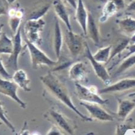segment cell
<instances>
[{
    "label": "cell",
    "mask_w": 135,
    "mask_h": 135,
    "mask_svg": "<svg viewBox=\"0 0 135 135\" xmlns=\"http://www.w3.org/2000/svg\"><path fill=\"white\" fill-rule=\"evenodd\" d=\"M40 80L49 93L75 112L83 121H93L90 117L84 115L76 108L72 101L70 93L66 86L52 72H48L46 74L42 75L40 77Z\"/></svg>",
    "instance_id": "1"
},
{
    "label": "cell",
    "mask_w": 135,
    "mask_h": 135,
    "mask_svg": "<svg viewBox=\"0 0 135 135\" xmlns=\"http://www.w3.org/2000/svg\"><path fill=\"white\" fill-rule=\"evenodd\" d=\"M44 117L53 126L57 127L63 134H74L76 128L75 123L58 109L51 108L44 114Z\"/></svg>",
    "instance_id": "2"
},
{
    "label": "cell",
    "mask_w": 135,
    "mask_h": 135,
    "mask_svg": "<svg viewBox=\"0 0 135 135\" xmlns=\"http://www.w3.org/2000/svg\"><path fill=\"white\" fill-rule=\"evenodd\" d=\"M26 48L31 57V64L33 69H37L42 66H54L58 64L59 61H54L48 57L43 51L38 48L37 45L25 40Z\"/></svg>",
    "instance_id": "3"
},
{
    "label": "cell",
    "mask_w": 135,
    "mask_h": 135,
    "mask_svg": "<svg viewBox=\"0 0 135 135\" xmlns=\"http://www.w3.org/2000/svg\"><path fill=\"white\" fill-rule=\"evenodd\" d=\"M75 92L77 98L83 102L105 105L108 102L107 99H103L98 93V90L94 87H87L75 82Z\"/></svg>",
    "instance_id": "4"
},
{
    "label": "cell",
    "mask_w": 135,
    "mask_h": 135,
    "mask_svg": "<svg viewBox=\"0 0 135 135\" xmlns=\"http://www.w3.org/2000/svg\"><path fill=\"white\" fill-rule=\"evenodd\" d=\"M46 22L43 19L28 20L24 26V33L28 41L38 46L41 43V32Z\"/></svg>",
    "instance_id": "5"
},
{
    "label": "cell",
    "mask_w": 135,
    "mask_h": 135,
    "mask_svg": "<svg viewBox=\"0 0 135 135\" xmlns=\"http://www.w3.org/2000/svg\"><path fill=\"white\" fill-rule=\"evenodd\" d=\"M64 42L69 53L74 57H76L82 52L83 48L85 47L86 42L83 37L73 32V31L67 30L64 35Z\"/></svg>",
    "instance_id": "6"
},
{
    "label": "cell",
    "mask_w": 135,
    "mask_h": 135,
    "mask_svg": "<svg viewBox=\"0 0 135 135\" xmlns=\"http://www.w3.org/2000/svg\"><path fill=\"white\" fill-rule=\"evenodd\" d=\"M10 80L0 78V93L15 101L22 108L26 109V103L22 101L17 95L18 86L13 80Z\"/></svg>",
    "instance_id": "7"
},
{
    "label": "cell",
    "mask_w": 135,
    "mask_h": 135,
    "mask_svg": "<svg viewBox=\"0 0 135 135\" xmlns=\"http://www.w3.org/2000/svg\"><path fill=\"white\" fill-rule=\"evenodd\" d=\"M85 57L90 62L96 75L101 81H102V82L105 85H108L111 82V76L105 66L103 65L102 63L98 62L94 59L89 45L87 43L85 44Z\"/></svg>",
    "instance_id": "8"
},
{
    "label": "cell",
    "mask_w": 135,
    "mask_h": 135,
    "mask_svg": "<svg viewBox=\"0 0 135 135\" xmlns=\"http://www.w3.org/2000/svg\"><path fill=\"white\" fill-rule=\"evenodd\" d=\"M13 49L12 55H10L7 63V66L13 70L18 69V59L19 55H21L25 46H23L22 44V37L21 33V27L17 30V32L13 35Z\"/></svg>",
    "instance_id": "9"
},
{
    "label": "cell",
    "mask_w": 135,
    "mask_h": 135,
    "mask_svg": "<svg viewBox=\"0 0 135 135\" xmlns=\"http://www.w3.org/2000/svg\"><path fill=\"white\" fill-rule=\"evenodd\" d=\"M80 105L84 107L90 115V118L93 120L100 121H113V117L100 107L98 103H89L85 102H80Z\"/></svg>",
    "instance_id": "10"
},
{
    "label": "cell",
    "mask_w": 135,
    "mask_h": 135,
    "mask_svg": "<svg viewBox=\"0 0 135 135\" xmlns=\"http://www.w3.org/2000/svg\"><path fill=\"white\" fill-rule=\"evenodd\" d=\"M134 87H135V78H126L105 88L98 90V93L100 94L115 93L127 90Z\"/></svg>",
    "instance_id": "11"
},
{
    "label": "cell",
    "mask_w": 135,
    "mask_h": 135,
    "mask_svg": "<svg viewBox=\"0 0 135 135\" xmlns=\"http://www.w3.org/2000/svg\"><path fill=\"white\" fill-rule=\"evenodd\" d=\"M87 75V69L85 64L79 61L71 65L68 71V75L71 80L79 82L85 80Z\"/></svg>",
    "instance_id": "12"
},
{
    "label": "cell",
    "mask_w": 135,
    "mask_h": 135,
    "mask_svg": "<svg viewBox=\"0 0 135 135\" xmlns=\"http://www.w3.org/2000/svg\"><path fill=\"white\" fill-rule=\"evenodd\" d=\"M52 5L55 14L57 17L64 22L68 30L72 31L69 15L65 4L63 3L61 0H53Z\"/></svg>",
    "instance_id": "13"
},
{
    "label": "cell",
    "mask_w": 135,
    "mask_h": 135,
    "mask_svg": "<svg viewBox=\"0 0 135 135\" xmlns=\"http://www.w3.org/2000/svg\"><path fill=\"white\" fill-rule=\"evenodd\" d=\"M64 35L62 33L61 27L59 22L57 19H56L55 25H54V33H53V48L55 50V55L57 57V60H59L60 54L62 49L63 43H64Z\"/></svg>",
    "instance_id": "14"
},
{
    "label": "cell",
    "mask_w": 135,
    "mask_h": 135,
    "mask_svg": "<svg viewBox=\"0 0 135 135\" xmlns=\"http://www.w3.org/2000/svg\"><path fill=\"white\" fill-rule=\"evenodd\" d=\"M12 80L16 84L18 87L22 89L26 92L31 91L30 87L31 80L28 77L26 71L23 69H17L12 77Z\"/></svg>",
    "instance_id": "15"
},
{
    "label": "cell",
    "mask_w": 135,
    "mask_h": 135,
    "mask_svg": "<svg viewBox=\"0 0 135 135\" xmlns=\"http://www.w3.org/2000/svg\"><path fill=\"white\" fill-rule=\"evenodd\" d=\"M117 117L121 121H125L135 108V100L118 99Z\"/></svg>",
    "instance_id": "16"
},
{
    "label": "cell",
    "mask_w": 135,
    "mask_h": 135,
    "mask_svg": "<svg viewBox=\"0 0 135 135\" xmlns=\"http://www.w3.org/2000/svg\"><path fill=\"white\" fill-rule=\"evenodd\" d=\"M88 16L89 12L85 8L83 0H77V6L75 8V19L85 35L87 34V22Z\"/></svg>",
    "instance_id": "17"
},
{
    "label": "cell",
    "mask_w": 135,
    "mask_h": 135,
    "mask_svg": "<svg viewBox=\"0 0 135 135\" xmlns=\"http://www.w3.org/2000/svg\"><path fill=\"white\" fill-rule=\"evenodd\" d=\"M95 44L100 42V34L98 25L95 19L90 13L89 12L88 19L87 22V34Z\"/></svg>",
    "instance_id": "18"
},
{
    "label": "cell",
    "mask_w": 135,
    "mask_h": 135,
    "mask_svg": "<svg viewBox=\"0 0 135 135\" xmlns=\"http://www.w3.org/2000/svg\"><path fill=\"white\" fill-rule=\"evenodd\" d=\"M53 1L46 0L43 3H40L35 7L28 17V20H38L41 19L48 12L51 6L52 5Z\"/></svg>",
    "instance_id": "19"
},
{
    "label": "cell",
    "mask_w": 135,
    "mask_h": 135,
    "mask_svg": "<svg viewBox=\"0 0 135 135\" xmlns=\"http://www.w3.org/2000/svg\"><path fill=\"white\" fill-rule=\"evenodd\" d=\"M117 23L122 32L127 34L133 35L135 33V19L131 17H127L118 20Z\"/></svg>",
    "instance_id": "20"
},
{
    "label": "cell",
    "mask_w": 135,
    "mask_h": 135,
    "mask_svg": "<svg viewBox=\"0 0 135 135\" xmlns=\"http://www.w3.org/2000/svg\"><path fill=\"white\" fill-rule=\"evenodd\" d=\"M118 8L112 0H108L105 3V6L103 7L102 16L100 17V22H105L107 21L109 17L114 16L118 12Z\"/></svg>",
    "instance_id": "21"
},
{
    "label": "cell",
    "mask_w": 135,
    "mask_h": 135,
    "mask_svg": "<svg viewBox=\"0 0 135 135\" xmlns=\"http://www.w3.org/2000/svg\"><path fill=\"white\" fill-rule=\"evenodd\" d=\"M130 44V38H123L118 40L117 42H116V45L112 47L111 55H110L109 60L108 64L111 62V60L114 59L115 57L120 55L121 53H123L127 47Z\"/></svg>",
    "instance_id": "22"
},
{
    "label": "cell",
    "mask_w": 135,
    "mask_h": 135,
    "mask_svg": "<svg viewBox=\"0 0 135 135\" xmlns=\"http://www.w3.org/2000/svg\"><path fill=\"white\" fill-rule=\"evenodd\" d=\"M13 41L5 33H3L0 37V54L11 55L13 52Z\"/></svg>",
    "instance_id": "23"
},
{
    "label": "cell",
    "mask_w": 135,
    "mask_h": 135,
    "mask_svg": "<svg viewBox=\"0 0 135 135\" xmlns=\"http://www.w3.org/2000/svg\"><path fill=\"white\" fill-rule=\"evenodd\" d=\"M112 47V46H108L99 49L94 55H93L94 59L102 64H105L106 65L108 64Z\"/></svg>",
    "instance_id": "24"
},
{
    "label": "cell",
    "mask_w": 135,
    "mask_h": 135,
    "mask_svg": "<svg viewBox=\"0 0 135 135\" xmlns=\"http://www.w3.org/2000/svg\"><path fill=\"white\" fill-rule=\"evenodd\" d=\"M135 65V53L129 56L121 61V64L115 72L114 74V76H117L120 74L124 73L128 69L132 68Z\"/></svg>",
    "instance_id": "25"
},
{
    "label": "cell",
    "mask_w": 135,
    "mask_h": 135,
    "mask_svg": "<svg viewBox=\"0 0 135 135\" xmlns=\"http://www.w3.org/2000/svg\"><path fill=\"white\" fill-rule=\"evenodd\" d=\"M135 53V43L130 44V46H128L127 47V48L125 49V50L123 51V53L120 54V56H119V59L117 61V62L115 63L114 65H112V67L110 68L109 69V70H111L113 68L115 67V66H116L117 65H118L119 63L121 62L122 60H123L126 58L129 57V56L133 55V54Z\"/></svg>",
    "instance_id": "26"
},
{
    "label": "cell",
    "mask_w": 135,
    "mask_h": 135,
    "mask_svg": "<svg viewBox=\"0 0 135 135\" xmlns=\"http://www.w3.org/2000/svg\"><path fill=\"white\" fill-rule=\"evenodd\" d=\"M0 120L3 122L4 124L7 126L9 129H10L13 132H15L16 130V128L13 124L10 122L8 120L7 115V111L6 109L4 108L3 105L2 104L1 101H0Z\"/></svg>",
    "instance_id": "27"
},
{
    "label": "cell",
    "mask_w": 135,
    "mask_h": 135,
    "mask_svg": "<svg viewBox=\"0 0 135 135\" xmlns=\"http://www.w3.org/2000/svg\"><path fill=\"white\" fill-rule=\"evenodd\" d=\"M22 21V17L17 16L16 15L13 16L9 17L8 19V25L10 26V30L12 31L13 35H15L17 32V30H19L21 26V23Z\"/></svg>",
    "instance_id": "28"
},
{
    "label": "cell",
    "mask_w": 135,
    "mask_h": 135,
    "mask_svg": "<svg viewBox=\"0 0 135 135\" xmlns=\"http://www.w3.org/2000/svg\"><path fill=\"white\" fill-rule=\"evenodd\" d=\"M133 125V121L132 118L127 120L126 122L121 125H118L117 127L116 134H124L128 130L131 129Z\"/></svg>",
    "instance_id": "29"
},
{
    "label": "cell",
    "mask_w": 135,
    "mask_h": 135,
    "mask_svg": "<svg viewBox=\"0 0 135 135\" xmlns=\"http://www.w3.org/2000/svg\"><path fill=\"white\" fill-rule=\"evenodd\" d=\"M9 5L7 0H0V16L8 15Z\"/></svg>",
    "instance_id": "30"
},
{
    "label": "cell",
    "mask_w": 135,
    "mask_h": 135,
    "mask_svg": "<svg viewBox=\"0 0 135 135\" xmlns=\"http://www.w3.org/2000/svg\"><path fill=\"white\" fill-rule=\"evenodd\" d=\"M0 76L4 79H12V76H11L7 71L1 58H0Z\"/></svg>",
    "instance_id": "31"
},
{
    "label": "cell",
    "mask_w": 135,
    "mask_h": 135,
    "mask_svg": "<svg viewBox=\"0 0 135 135\" xmlns=\"http://www.w3.org/2000/svg\"><path fill=\"white\" fill-rule=\"evenodd\" d=\"M47 134L58 135V134H63V133L57 127H56L55 126L53 125V126L50 128V129L49 130V132L47 133Z\"/></svg>",
    "instance_id": "32"
},
{
    "label": "cell",
    "mask_w": 135,
    "mask_h": 135,
    "mask_svg": "<svg viewBox=\"0 0 135 135\" xmlns=\"http://www.w3.org/2000/svg\"><path fill=\"white\" fill-rule=\"evenodd\" d=\"M114 3L115 4V5L117 7L118 10L123 9L125 7V2L124 0H112Z\"/></svg>",
    "instance_id": "33"
},
{
    "label": "cell",
    "mask_w": 135,
    "mask_h": 135,
    "mask_svg": "<svg viewBox=\"0 0 135 135\" xmlns=\"http://www.w3.org/2000/svg\"><path fill=\"white\" fill-rule=\"evenodd\" d=\"M127 12H135V0L132 1L131 3L129 4V5L127 6L126 8Z\"/></svg>",
    "instance_id": "34"
},
{
    "label": "cell",
    "mask_w": 135,
    "mask_h": 135,
    "mask_svg": "<svg viewBox=\"0 0 135 135\" xmlns=\"http://www.w3.org/2000/svg\"><path fill=\"white\" fill-rule=\"evenodd\" d=\"M65 1L75 10L77 6V0H65Z\"/></svg>",
    "instance_id": "35"
},
{
    "label": "cell",
    "mask_w": 135,
    "mask_h": 135,
    "mask_svg": "<svg viewBox=\"0 0 135 135\" xmlns=\"http://www.w3.org/2000/svg\"><path fill=\"white\" fill-rule=\"evenodd\" d=\"M135 43V33L132 35V37L130 38V44Z\"/></svg>",
    "instance_id": "36"
},
{
    "label": "cell",
    "mask_w": 135,
    "mask_h": 135,
    "mask_svg": "<svg viewBox=\"0 0 135 135\" xmlns=\"http://www.w3.org/2000/svg\"><path fill=\"white\" fill-rule=\"evenodd\" d=\"M91 1L98 3H105L108 0H91Z\"/></svg>",
    "instance_id": "37"
},
{
    "label": "cell",
    "mask_w": 135,
    "mask_h": 135,
    "mask_svg": "<svg viewBox=\"0 0 135 135\" xmlns=\"http://www.w3.org/2000/svg\"><path fill=\"white\" fill-rule=\"evenodd\" d=\"M3 24H1L0 25V37H1V34L3 33H2V29H3Z\"/></svg>",
    "instance_id": "38"
},
{
    "label": "cell",
    "mask_w": 135,
    "mask_h": 135,
    "mask_svg": "<svg viewBox=\"0 0 135 135\" xmlns=\"http://www.w3.org/2000/svg\"><path fill=\"white\" fill-rule=\"evenodd\" d=\"M16 1V0H7V1L8 2V3L10 4H13Z\"/></svg>",
    "instance_id": "39"
},
{
    "label": "cell",
    "mask_w": 135,
    "mask_h": 135,
    "mask_svg": "<svg viewBox=\"0 0 135 135\" xmlns=\"http://www.w3.org/2000/svg\"><path fill=\"white\" fill-rule=\"evenodd\" d=\"M134 96H135V92H134V93H132L129 94V97H130V98L134 97Z\"/></svg>",
    "instance_id": "40"
},
{
    "label": "cell",
    "mask_w": 135,
    "mask_h": 135,
    "mask_svg": "<svg viewBox=\"0 0 135 135\" xmlns=\"http://www.w3.org/2000/svg\"><path fill=\"white\" fill-rule=\"evenodd\" d=\"M3 122H2V121H1V120H0V126H1L2 125V124H3Z\"/></svg>",
    "instance_id": "41"
}]
</instances>
